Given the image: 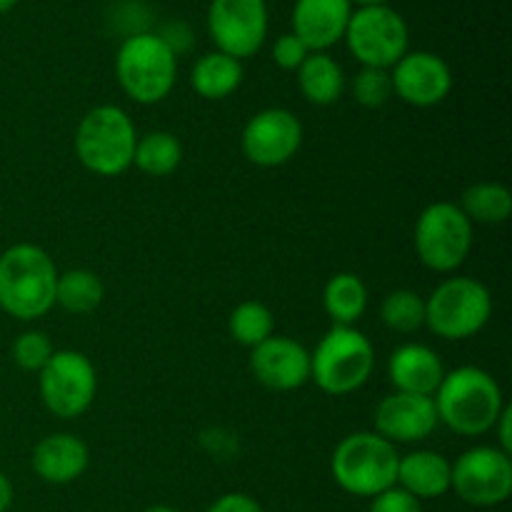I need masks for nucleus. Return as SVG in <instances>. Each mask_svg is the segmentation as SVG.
I'll return each mask as SVG.
<instances>
[{
	"label": "nucleus",
	"mask_w": 512,
	"mask_h": 512,
	"mask_svg": "<svg viewBox=\"0 0 512 512\" xmlns=\"http://www.w3.org/2000/svg\"><path fill=\"white\" fill-rule=\"evenodd\" d=\"M103 283L90 270H68L55 283V305L73 315H88L103 303Z\"/></svg>",
	"instance_id": "obj_26"
},
{
	"label": "nucleus",
	"mask_w": 512,
	"mask_h": 512,
	"mask_svg": "<svg viewBox=\"0 0 512 512\" xmlns=\"http://www.w3.org/2000/svg\"><path fill=\"white\" fill-rule=\"evenodd\" d=\"M205 512H263L260 503L245 493H228L215 500Z\"/></svg>",
	"instance_id": "obj_33"
},
{
	"label": "nucleus",
	"mask_w": 512,
	"mask_h": 512,
	"mask_svg": "<svg viewBox=\"0 0 512 512\" xmlns=\"http://www.w3.org/2000/svg\"><path fill=\"white\" fill-rule=\"evenodd\" d=\"M35 475L50 485H68L88 470V445L70 433H55L40 440L33 450Z\"/></svg>",
	"instance_id": "obj_18"
},
{
	"label": "nucleus",
	"mask_w": 512,
	"mask_h": 512,
	"mask_svg": "<svg viewBox=\"0 0 512 512\" xmlns=\"http://www.w3.org/2000/svg\"><path fill=\"white\" fill-rule=\"evenodd\" d=\"M180 160H183V145L173 133L153 130L135 143L133 165L150 178H165V175L175 173Z\"/></svg>",
	"instance_id": "obj_24"
},
{
	"label": "nucleus",
	"mask_w": 512,
	"mask_h": 512,
	"mask_svg": "<svg viewBox=\"0 0 512 512\" xmlns=\"http://www.w3.org/2000/svg\"><path fill=\"white\" fill-rule=\"evenodd\" d=\"M10 505H13V485H10L8 475L0 470V512H8Z\"/></svg>",
	"instance_id": "obj_35"
},
{
	"label": "nucleus",
	"mask_w": 512,
	"mask_h": 512,
	"mask_svg": "<svg viewBox=\"0 0 512 512\" xmlns=\"http://www.w3.org/2000/svg\"><path fill=\"white\" fill-rule=\"evenodd\" d=\"M438 428L435 403L428 395L398 393L380 400L375 410V433L388 443H420Z\"/></svg>",
	"instance_id": "obj_15"
},
{
	"label": "nucleus",
	"mask_w": 512,
	"mask_h": 512,
	"mask_svg": "<svg viewBox=\"0 0 512 512\" xmlns=\"http://www.w3.org/2000/svg\"><path fill=\"white\" fill-rule=\"evenodd\" d=\"M373 365L370 340L353 325H333L310 355V378L323 393L348 395L368 383Z\"/></svg>",
	"instance_id": "obj_6"
},
{
	"label": "nucleus",
	"mask_w": 512,
	"mask_h": 512,
	"mask_svg": "<svg viewBox=\"0 0 512 512\" xmlns=\"http://www.w3.org/2000/svg\"><path fill=\"white\" fill-rule=\"evenodd\" d=\"M400 455L393 443L378 433H353L335 448L330 468L345 493L375 498L398 485Z\"/></svg>",
	"instance_id": "obj_3"
},
{
	"label": "nucleus",
	"mask_w": 512,
	"mask_h": 512,
	"mask_svg": "<svg viewBox=\"0 0 512 512\" xmlns=\"http://www.w3.org/2000/svg\"><path fill=\"white\" fill-rule=\"evenodd\" d=\"M433 403L438 423H445L453 433L468 438L490 433L505 408L503 393L493 375L473 365L445 373Z\"/></svg>",
	"instance_id": "obj_1"
},
{
	"label": "nucleus",
	"mask_w": 512,
	"mask_h": 512,
	"mask_svg": "<svg viewBox=\"0 0 512 512\" xmlns=\"http://www.w3.org/2000/svg\"><path fill=\"white\" fill-rule=\"evenodd\" d=\"M308 55H310V50L305 48L303 40L293 33L280 35L273 45V60L278 63V68H283V70H298Z\"/></svg>",
	"instance_id": "obj_31"
},
{
	"label": "nucleus",
	"mask_w": 512,
	"mask_h": 512,
	"mask_svg": "<svg viewBox=\"0 0 512 512\" xmlns=\"http://www.w3.org/2000/svg\"><path fill=\"white\" fill-rule=\"evenodd\" d=\"M380 318L395 333H413L425 325V300L413 290H395L383 300Z\"/></svg>",
	"instance_id": "obj_28"
},
{
	"label": "nucleus",
	"mask_w": 512,
	"mask_h": 512,
	"mask_svg": "<svg viewBox=\"0 0 512 512\" xmlns=\"http://www.w3.org/2000/svg\"><path fill=\"white\" fill-rule=\"evenodd\" d=\"M323 305L335 325H355L368 308V288L355 273H338L325 285Z\"/></svg>",
	"instance_id": "obj_23"
},
{
	"label": "nucleus",
	"mask_w": 512,
	"mask_h": 512,
	"mask_svg": "<svg viewBox=\"0 0 512 512\" xmlns=\"http://www.w3.org/2000/svg\"><path fill=\"white\" fill-rule=\"evenodd\" d=\"M118 83L135 103L153 105L168 98L178 75L173 48L155 33H135L115 55Z\"/></svg>",
	"instance_id": "obj_5"
},
{
	"label": "nucleus",
	"mask_w": 512,
	"mask_h": 512,
	"mask_svg": "<svg viewBox=\"0 0 512 512\" xmlns=\"http://www.w3.org/2000/svg\"><path fill=\"white\" fill-rule=\"evenodd\" d=\"M300 143H303V125L285 108L260 110L243 130L245 158L260 168L285 165L295 158Z\"/></svg>",
	"instance_id": "obj_13"
},
{
	"label": "nucleus",
	"mask_w": 512,
	"mask_h": 512,
	"mask_svg": "<svg viewBox=\"0 0 512 512\" xmlns=\"http://www.w3.org/2000/svg\"><path fill=\"white\" fill-rule=\"evenodd\" d=\"M300 93L313 105L338 103L345 90L343 68L328 53H310L298 68Z\"/></svg>",
	"instance_id": "obj_22"
},
{
	"label": "nucleus",
	"mask_w": 512,
	"mask_h": 512,
	"mask_svg": "<svg viewBox=\"0 0 512 512\" xmlns=\"http://www.w3.org/2000/svg\"><path fill=\"white\" fill-rule=\"evenodd\" d=\"M350 3L360 5V8H370V5H388V0H350Z\"/></svg>",
	"instance_id": "obj_36"
},
{
	"label": "nucleus",
	"mask_w": 512,
	"mask_h": 512,
	"mask_svg": "<svg viewBox=\"0 0 512 512\" xmlns=\"http://www.w3.org/2000/svg\"><path fill=\"white\" fill-rule=\"evenodd\" d=\"M98 378L95 368L78 350H58L40 370V398L55 418L73 420L93 405Z\"/></svg>",
	"instance_id": "obj_10"
},
{
	"label": "nucleus",
	"mask_w": 512,
	"mask_h": 512,
	"mask_svg": "<svg viewBox=\"0 0 512 512\" xmlns=\"http://www.w3.org/2000/svg\"><path fill=\"white\" fill-rule=\"evenodd\" d=\"M490 313V290L475 278L445 280L425 300V325L445 340L473 338L485 328Z\"/></svg>",
	"instance_id": "obj_7"
},
{
	"label": "nucleus",
	"mask_w": 512,
	"mask_h": 512,
	"mask_svg": "<svg viewBox=\"0 0 512 512\" xmlns=\"http://www.w3.org/2000/svg\"><path fill=\"white\" fill-rule=\"evenodd\" d=\"M393 93L415 108H430L448 98L453 90V73L440 55L428 50H408L393 65Z\"/></svg>",
	"instance_id": "obj_14"
},
{
	"label": "nucleus",
	"mask_w": 512,
	"mask_h": 512,
	"mask_svg": "<svg viewBox=\"0 0 512 512\" xmlns=\"http://www.w3.org/2000/svg\"><path fill=\"white\" fill-rule=\"evenodd\" d=\"M15 5H18V0H0V15L8 13V10H13Z\"/></svg>",
	"instance_id": "obj_37"
},
{
	"label": "nucleus",
	"mask_w": 512,
	"mask_h": 512,
	"mask_svg": "<svg viewBox=\"0 0 512 512\" xmlns=\"http://www.w3.org/2000/svg\"><path fill=\"white\" fill-rule=\"evenodd\" d=\"M353 3L350 0H295L293 35L310 53H325L345 38Z\"/></svg>",
	"instance_id": "obj_17"
},
{
	"label": "nucleus",
	"mask_w": 512,
	"mask_h": 512,
	"mask_svg": "<svg viewBox=\"0 0 512 512\" xmlns=\"http://www.w3.org/2000/svg\"><path fill=\"white\" fill-rule=\"evenodd\" d=\"M458 208L470 223L500 225L512 213V193L500 183H475L465 190Z\"/></svg>",
	"instance_id": "obj_25"
},
{
	"label": "nucleus",
	"mask_w": 512,
	"mask_h": 512,
	"mask_svg": "<svg viewBox=\"0 0 512 512\" xmlns=\"http://www.w3.org/2000/svg\"><path fill=\"white\" fill-rule=\"evenodd\" d=\"M450 488L473 508H495L512 493V460L500 448H470L455 460Z\"/></svg>",
	"instance_id": "obj_11"
},
{
	"label": "nucleus",
	"mask_w": 512,
	"mask_h": 512,
	"mask_svg": "<svg viewBox=\"0 0 512 512\" xmlns=\"http://www.w3.org/2000/svg\"><path fill=\"white\" fill-rule=\"evenodd\" d=\"M353 95L363 108H383L393 98L390 70L363 68L353 80Z\"/></svg>",
	"instance_id": "obj_29"
},
{
	"label": "nucleus",
	"mask_w": 512,
	"mask_h": 512,
	"mask_svg": "<svg viewBox=\"0 0 512 512\" xmlns=\"http://www.w3.org/2000/svg\"><path fill=\"white\" fill-rule=\"evenodd\" d=\"M190 83H193L195 93L205 100H223L238 90L243 83V65L240 60L230 58V55L220 53H205L198 58L190 73Z\"/></svg>",
	"instance_id": "obj_21"
},
{
	"label": "nucleus",
	"mask_w": 512,
	"mask_h": 512,
	"mask_svg": "<svg viewBox=\"0 0 512 512\" xmlns=\"http://www.w3.org/2000/svg\"><path fill=\"white\" fill-rule=\"evenodd\" d=\"M143 512H178V510L168 508V505H153V508H148V510H143Z\"/></svg>",
	"instance_id": "obj_38"
},
{
	"label": "nucleus",
	"mask_w": 512,
	"mask_h": 512,
	"mask_svg": "<svg viewBox=\"0 0 512 512\" xmlns=\"http://www.w3.org/2000/svg\"><path fill=\"white\" fill-rule=\"evenodd\" d=\"M415 253L425 268L453 273L465 263L473 248V223L453 203L428 205L415 223Z\"/></svg>",
	"instance_id": "obj_8"
},
{
	"label": "nucleus",
	"mask_w": 512,
	"mask_h": 512,
	"mask_svg": "<svg viewBox=\"0 0 512 512\" xmlns=\"http://www.w3.org/2000/svg\"><path fill=\"white\" fill-rule=\"evenodd\" d=\"M135 133L133 120L118 105L93 108L75 130V153L80 163L95 175L115 178L133 165Z\"/></svg>",
	"instance_id": "obj_4"
},
{
	"label": "nucleus",
	"mask_w": 512,
	"mask_h": 512,
	"mask_svg": "<svg viewBox=\"0 0 512 512\" xmlns=\"http://www.w3.org/2000/svg\"><path fill=\"white\" fill-rule=\"evenodd\" d=\"M345 40L363 68L390 70L408 53L410 33L398 10L390 5H370L353 10Z\"/></svg>",
	"instance_id": "obj_9"
},
{
	"label": "nucleus",
	"mask_w": 512,
	"mask_h": 512,
	"mask_svg": "<svg viewBox=\"0 0 512 512\" xmlns=\"http://www.w3.org/2000/svg\"><path fill=\"white\" fill-rule=\"evenodd\" d=\"M208 30L220 53L235 60L250 58L268 38V5L265 0H213Z\"/></svg>",
	"instance_id": "obj_12"
},
{
	"label": "nucleus",
	"mask_w": 512,
	"mask_h": 512,
	"mask_svg": "<svg viewBox=\"0 0 512 512\" xmlns=\"http://www.w3.org/2000/svg\"><path fill=\"white\" fill-rule=\"evenodd\" d=\"M53 345H50L48 335L40 333V330H28V333L20 335L13 343V360L18 368L30 370V373H40L45 368V363L53 355Z\"/></svg>",
	"instance_id": "obj_30"
},
{
	"label": "nucleus",
	"mask_w": 512,
	"mask_h": 512,
	"mask_svg": "<svg viewBox=\"0 0 512 512\" xmlns=\"http://www.w3.org/2000/svg\"><path fill=\"white\" fill-rule=\"evenodd\" d=\"M250 370L260 385L270 390H298L310 380V353L293 338L270 335L253 348Z\"/></svg>",
	"instance_id": "obj_16"
},
{
	"label": "nucleus",
	"mask_w": 512,
	"mask_h": 512,
	"mask_svg": "<svg viewBox=\"0 0 512 512\" xmlns=\"http://www.w3.org/2000/svg\"><path fill=\"white\" fill-rule=\"evenodd\" d=\"M230 335L245 348H258L273 335V313L258 300H245L230 315Z\"/></svg>",
	"instance_id": "obj_27"
},
{
	"label": "nucleus",
	"mask_w": 512,
	"mask_h": 512,
	"mask_svg": "<svg viewBox=\"0 0 512 512\" xmlns=\"http://www.w3.org/2000/svg\"><path fill=\"white\" fill-rule=\"evenodd\" d=\"M370 512H423L420 510V500L413 498L410 493H405L403 488H390L385 493L375 495Z\"/></svg>",
	"instance_id": "obj_32"
},
{
	"label": "nucleus",
	"mask_w": 512,
	"mask_h": 512,
	"mask_svg": "<svg viewBox=\"0 0 512 512\" xmlns=\"http://www.w3.org/2000/svg\"><path fill=\"white\" fill-rule=\"evenodd\" d=\"M510 420H512V410L508 408V405H505L503 413H500V418L495 420V425H493V430H495V433H498V438H500V450H503V453H508V455L512 453Z\"/></svg>",
	"instance_id": "obj_34"
},
{
	"label": "nucleus",
	"mask_w": 512,
	"mask_h": 512,
	"mask_svg": "<svg viewBox=\"0 0 512 512\" xmlns=\"http://www.w3.org/2000/svg\"><path fill=\"white\" fill-rule=\"evenodd\" d=\"M58 268L33 243L10 245L0 255V308L18 320L43 318L55 305Z\"/></svg>",
	"instance_id": "obj_2"
},
{
	"label": "nucleus",
	"mask_w": 512,
	"mask_h": 512,
	"mask_svg": "<svg viewBox=\"0 0 512 512\" xmlns=\"http://www.w3.org/2000/svg\"><path fill=\"white\" fill-rule=\"evenodd\" d=\"M388 375L398 393L428 395V398H433L438 385L443 383L445 368L440 363L438 353L430 350L428 345L408 343L400 345L393 353L388 363Z\"/></svg>",
	"instance_id": "obj_19"
},
{
	"label": "nucleus",
	"mask_w": 512,
	"mask_h": 512,
	"mask_svg": "<svg viewBox=\"0 0 512 512\" xmlns=\"http://www.w3.org/2000/svg\"><path fill=\"white\" fill-rule=\"evenodd\" d=\"M453 465L433 450H415L398 463V483L418 500L440 498L450 490Z\"/></svg>",
	"instance_id": "obj_20"
}]
</instances>
